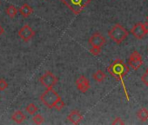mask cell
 Instances as JSON below:
<instances>
[{
  "mask_svg": "<svg viewBox=\"0 0 148 125\" xmlns=\"http://www.w3.org/2000/svg\"><path fill=\"white\" fill-rule=\"evenodd\" d=\"M17 13H18V10H17V8H16L14 5H11L7 6V8H6V14H7L11 18H15V17L17 16Z\"/></svg>",
  "mask_w": 148,
  "mask_h": 125,
  "instance_id": "16",
  "label": "cell"
},
{
  "mask_svg": "<svg viewBox=\"0 0 148 125\" xmlns=\"http://www.w3.org/2000/svg\"><path fill=\"white\" fill-rule=\"evenodd\" d=\"M35 35V31L32 29L31 26L25 24L23 27L20 28V30L18 31V36L25 43L29 42Z\"/></svg>",
  "mask_w": 148,
  "mask_h": 125,
  "instance_id": "7",
  "label": "cell"
},
{
  "mask_svg": "<svg viewBox=\"0 0 148 125\" xmlns=\"http://www.w3.org/2000/svg\"><path fill=\"white\" fill-rule=\"evenodd\" d=\"M60 96L52 88L47 89L41 96H40V101L49 109L54 108L55 103L58 99H60Z\"/></svg>",
  "mask_w": 148,
  "mask_h": 125,
  "instance_id": "4",
  "label": "cell"
},
{
  "mask_svg": "<svg viewBox=\"0 0 148 125\" xmlns=\"http://www.w3.org/2000/svg\"><path fill=\"white\" fill-rule=\"evenodd\" d=\"M34 116H33V118H32V121H33V122L35 123V124H41V123H43L44 122V121H45V119H44V117L40 115V114H35V115H33Z\"/></svg>",
  "mask_w": 148,
  "mask_h": 125,
  "instance_id": "18",
  "label": "cell"
},
{
  "mask_svg": "<svg viewBox=\"0 0 148 125\" xmlns=\"http://www.w3.org/2000/svg\"><path fill=\"white\" fill-rule=\"evenodd\" d=\"M64 106H65V103H64V101L60 98V99H58V100L57 101V103H55L54 108H55L57 110H61Z\"/></svg>",
  "mask_w": 148,
  "mask_h": 125,
  "instance_id": "19",
  "label": "cell"
},
{
  "mask_svg": "<svg viewBox=\"0 0 148 125\" xmlns=\"http://www.w3.org/2000/svg\"><path fill=\"white\" fill-rule=\"evenodd\" d=\"M0 4H1V3H0Z\"/></svg>",
  "mask_w": 148,
  "mask_h": 125,
  "instance_id": "27",
  "label": "cell"
},
{
  "mask_svg": "<svg viewBox=\"0 0 148 125\" xmlns=\"http://www.w3.org/2000/svg\"><path fill=\"white\" fill-rule=\"evenodd\" d=\"M131 33L137 39H142L146 35V33H145V30L143 28V24H142L141 22H138L136 24H134V26L131 30Z\"/></svg>",
  "mask_w": 148,
  "mask_h": 125,
  "instance_id": "9",
  "label": "cell"
},
{
  "mask_svg": "<svg viewBox=\"0 0 148 125\" xmlns=\"http://www.w3.org/2000/svg\"><path fill=\"white\" fill-rule=\"evenodd\" d=\"M69 10L75 15H79L91 2V0H61Z\"/></svg>",
  "mask_w": 148,
  "mask_h": 125,
  "instance_id": "3",
  "label": "cell"
},
{
  "mask_svg": "<svg viewBox=\"0 0 148 125\" xmlns=\"http://www.w3.org/2000/svg\"><path fill=\"white\" fill-rule=\"evenodd\" d=\"M25 110H26V112H27L29 115H35V114L37 113V111H38V107H37L34 103H29V104L26 106Z\"/></svg>",
  "mask_w": 148,
  "mask_h": 125,
  "instance_id": "17",
  "label": "cell"
},
{
  "mask_svg": "<svg viewBox=\"0 0 148 125\" xmlns=\"http://www.w3.org/2000/svg\"><path fill=\"white\" fill-rule=\"evenodd\" d=\"M90 53L92 54L93 56H99L101 53V48L96 47V46H92V48L90 49Z\"/></svg>",
  "mask_w": 148,
  "mask_h": 125,
  "instance_id": "20",
  "label": "cell"
},
{
  "mask_svg": "<svg viewBox=\"0 0 148 125\" xmlns=\"http://www.w3.org/2000/svg\"><path fill=\"white\" fill-rule=\"evenodd\" d=\"M12 120H13L15 122H17V123L19 124V123H22L23 122L25 121L26 116H25V115L22 111L18 110V111H16V112H14V113L12 114Z\"/></svg>",
  "mask_w": 148,
  "mask_h": 125,
  "instance_id": "13",
  "label": "cell"
},
{
  "mask_svg": "<svg viewBox=\"0 0 148 125\" xmlns=\"http://www.w3.org/2000/svg\"><path fill=\"white\" fill-rule=\"evenodd\" d=\"M146 19H147V22H148V16H147V18H146Z\"/></svg>",
  "mask_w": 148,
  "mask_h": 125,
  "instance_id": "26",
  "label": "cell"
},
{
  "mask_svg": "<svg viewBox=\"0 0 148 125\" xmlns=\"http://www.w3.org/2000/svg\"><path fill=\"white\" fill-rule=\"evenodd\" d=\"M92 77H93V79H94L96 82L101 83V82H103V81L106 79V73H105L103 71L99 70V71H97L92 75Z\"/></svg>",
  "mask_w": 148,
  "mask_h": 125,
  "instance_id": "15",
  "label": "cell"
},
{
  "mask_svg": "<svg viewBox=\"0 0 148 125\" xmlns=\"http://www.w3.org/2000/svg\"><path fill=\"white\" fill-rule=\"evenodd\" d=\"M143 64V61H142V56L137 51H133L131 55H130V57H129V60H128V65L135 71L138 70L139 67L142 65Z\"/></svg>",
  "mask_w": 148,
  "mask_h": 125,
  "instance_id": "6",
  "label": "cell"
},
{
  "mask_svg": "<svg viewBox=\"0 0 148 125\" xmlns=\"http://www.w3.org/2000/svg\"><path fill=\"white\" fill-rule=\"evenodd\" d=\"M39 81L41 84H43L45 88L50 89V88H52L58 83V77L54 76L52 72L47 71L39 78Z\"/></svg>",
  "mask_w": 148,
  "mask_h": 125,
  "instance_id": "5",
  "label": "cell"
},
{
  "mask_svg": "<svg viewBox=\"0 0 148 125\" xmlns=\"http://www.w3.org/2000/svg\"><path fill=\"white\" fill-rule=\"evenodd\" d=\"M107 71L116 80L121 81L124 84L123 77L128 73L129 66L126 64H125L122 60L117 59L108 67Z\"/></svg>",
  "mask_w": 148,
  "mask_h": 125,
  "instance_id": "1",
  "label": "cell"
},
{
  "mask_svg": "<svg viewBox=\"0 0 148 125\" xmlns=\"http://www.w3.org/2000/svg\"><path fill=\"white\" fill-rule=\"evenodd\" d=\"M67 119L72 124H79L83 120V115L79 110H72L68 115Z\"/></svg>",
  "mask_w": 148,
  "mask_h": 125,
  "instance_id": "11",
  "label": "cell"
},
{
  "mask_svg": "<svg viewBox=\"0 0 148 125\" xmlns=\"http://www.w3.org/2000/svg\"><path fill=\"white\" fill-rule=\"evenodd\" d=\"M3 33H4V28L2 27V25H1V24H0V36H1Z\"/></svg>",
  "mask_w": 148,
  "mask_h": 125,
  "instance_id": "25",
  "label": "cell"
},
{
  "mask_svg": "<svg viewBox=\"0 0 148 125\" xmlns=\"http://www.w3.org/2000/svg\"><path fill=\"white\" fill-rule=\"evenodd\" d=\"M76 85H77L78 90L82 93H86L90 89L89 80L85 76H80L76 80Z\"/></svg>",
  "mask_w": 148,
  "mask_h": 125,
  "instance_id": "10",
  "label": "cell"
},
{
  "mask_svg": "<svg viewBox=\"0 0 148 125\" xmlns=\"http://www.w3.org/2000/svg\"><path fill=\"white\" fill-rule=\"evenodd\" d=\"M141 80H142V82H143L145 85L148 86V70H147L146 72L141 77Z\"/></svg>",
  "mask_w": 148,
  "mask_h": 125,
  "instance_id": "22",
  "label": "cell"
},
{
  "mask_svg": "<svg viewBox=\"0 0 148 125\" xmlns=\"http://www.w3.org/2000/svg\"><path fill=\"white\" fill-rule=\"evenodd\" d=\"M108 36L116 43H120L127 37L128 31L122 25L117 24L114 26H112V29L108 31Z\"/></svg>",
  "mask_w": 148,
  "mask_h": 125,
  "instance_id": "2",
  "label": "cell"
},
{
  "mask_svg": "<svg viewBox=\"0 0 148 125\" xmlns=\"http://www.w3.org/2000/svg\"><path fill=\"white\" fill-rule=\"evenodd\" d=\"M143 24V28L145 31V33L147 34L148 33V22H145V23H142Z\"/></svg>",
  "mask_w": 148,
  "mask_h": 125,
  "instance_id": "24",
  "label": "cell"
},
{
  "mask_svg": "<svg viewBox=\"0 0 148 125\" xmlns=\"http://www.w3.org/2000/svg\"><path fill=\"white\" fill-rule=\"evenodd\" d=\"M106 40L104 37V36H102L99 32L92 34L91 36V37L89 38V41H88V43L92 46H96V47H100V48L106 43Z\"/></svg>",
  "mask_w": 148,
  "mask_h": 125,
  "instance_id": "8",
  "label": "cell"
},
{
  "mask_svg": "<svg viewBox=\"0 0 148 125\" xmlns=\"http://www.w3.org/2000/svg\"><path fill=\"white\" fill-rule=\"evenodd\" d=\"M112 123L113 125H115V124H116V125H117V124L123 125V124H125V122H124L120 117H117V118H115V119H114V121H113Z\"/></svg>",
  "mask_w": 148,
  "mask_h": 125,
  "instance_id": "23",
  "label": "cell"
},
{
  "mask_svg": "<svg viewBox=\"0 0 148 125\" xmlns=\"http://www.w3.org/2000/svg\"><path fill=\"white\" fill-rule=\"evenodd\" d=\"M19 12L20 14L24 17V18H28L29 16L32 15V13L33 12V9L27 4L23 5L20 8H19Z\"/></svg>",
  "mask_w": 148,
  "mask_h": 125,
  "instance_id": "12",
  "label": "cell"
},
{
  "mask_svg": "<svg viewBox=\"0 0 148 125\" xmlns=\"http://www.w3.org/2000/svg\"><path fill=\"white\" fill-rule=\"evenodd\" d=\"M137 116L141 122H145L148 120V110L145 108H142L137 111Z\"/></svg>",
  "mask_w": 148,
  "mask_h": 125,
  "instance_id": "14",
  "label": "cell"
},
{
  "mask_svg": "<svg viewBox=\"0 0 148 125\" xmlns=\"http://www.w3.org/2000/svg\"><path fill=\"white\" fill-rule=\"evenodd\" d=\"M7 87H8L7 82L5 79H3V78L0 79V90L4 91V90H5L7 89Z\"/></svg>",
  "mask_w": 148,
  "mask_h": 125,
  "instance_id": "21",
  "label": "cell"
}]
</instances>
